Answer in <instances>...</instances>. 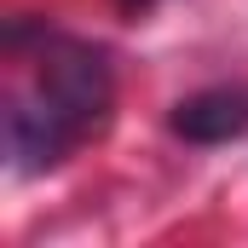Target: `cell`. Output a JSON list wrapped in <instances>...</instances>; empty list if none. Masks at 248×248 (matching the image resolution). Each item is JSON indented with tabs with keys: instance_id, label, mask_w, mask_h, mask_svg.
<instances>
[{
	"instance_id": "cell-1",
	"label": "cell",
	"mask_w": 248,
	"mask_h": 248,
	"mask_svg": "<svg viewBox=\"0 0 248 248\" xmlns=\"http://www.w3.org/2000/svg\"><path fill=\"white\" fill-rule=\"evenodd\" d=\"M110 104H116L110 52L93 41H69V35L41 29V52L6 98L12 173H52L63 156H75L110 122Z\"/></svg>"
},
{
	"instance_id": "cell-2",
	"label": "cell",
	"mask_w": 248,
	"mask_h": 248,
	"mask_svg": "<svg viewBox=\"0 0 248 248\" xmlns=\"http://www.w3.org/2000/svg\"><path fill=\"white\" fill-rule=\"evenodd\" d=\"M168 127L190 139V144H225V139H237L248 133V93L243 87H208V93H190L173 104V116Z\"/></svg>"
},
{
	"instance_id": "cell-3",
	"label": "cell",
	"mask_w": 248,
	"mask_h": 248,
	"mask_svg": "<svg viewBox=\"0 0 248 248\" xmlns=\"http://www.w3.org/2000/svg\"><path fill=\"white\" fill-rule=\"evenodd\" d=\"M139 6H150V0H139Z\"/></svg>"
}]
</instances>
